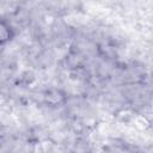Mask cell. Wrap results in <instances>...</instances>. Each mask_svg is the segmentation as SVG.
I'll use <instances>...</instances> for the list:
<instances>
[{
  "instance_id": "cell-1",
  "label": "cell",
  "mask_w": 153,
  "mask_h": 153,
  "mask_svg": "<svg viewBox=\"0 0 153 153\" xmlns=\"http://www.w3.org/2000/svg\"><path fill=\"white\" fill-rule=\"evenodd\" d=\"M14 37V30L12 25L6 20L0 18V47L10 43Z\"/></svg>"
}]
</instances>
